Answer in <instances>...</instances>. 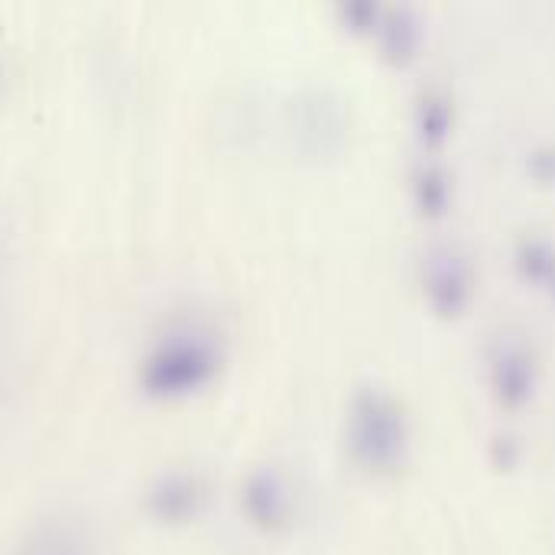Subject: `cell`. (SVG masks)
<instances>
[{
  "label": "cell",
  "mask_w": 555,
  "mask_h": 555,
  "mask_svg": "<svg viewBox=\"0 0 555 555\" xmlns=\"http://www.w3.org/2000/svg\"><path fill=\"white\" fill-rule=\"evenodd\" d=\"M221 348L211 335L179 328L153 341L140 361V390L153 400H182L205 390L221 371Z\"/></svg>",
  "instance_id": "obj_1"
},
{
  "label": "cell",
  "mask_w": 555,
  "mask_h": 555,
  "mask_svg": "<svg viewBox=\"0 0 555 555\" xmlns=\"http://www.w3.org/2000/svg\"><path fill=\"white\" fill-rule=\"evenodd\" d=\"M348 452L351 462L377 478L397 475L410 459V423L393 393L364 387L351 400L348 413Z\"/></svg>",
  "instance_id": "obj_2"
},
{
  "label": "cell",
  "mask_w": 555,
  "mask_h": 555,
  "mask_svg": "<svg viewBox=\"0 0 555 555\" xmlns=\"http://www.w3.org/2000/svg\"><path fill=\"white\" fill-rule=\"evenodd\" d=\"M423 293L426 302L436 315L442 319H459L472 306L475 296V270L468 257L452 247L439 244L423 257Z\"/></svg>",
  "instance_id": "obj_3"
},
{
  "label": "cell",
  "mask_w": 555,
  "mask_h": 555,
  "mask_svg": "<svg viewBox=\"0 0 555 555\" xmlns=\"http://www.w3.org/2000/svg\"><path fill=\"white\" fill-rule=\"evenodd\" d=\"M491 393L504 410H524L537 393V361L527 345L501 338L488 358Z\"/></svg>",
  "instance_id": "obj_4"
},
{
  "label": "cell",
  "mask_w": 555,
  "mask_h": 555,
  "mask_svg": "<svg viewBox=\"0 0 555 555\" xmlns=\"http://www.w3.org/2000/svg\"><path fill=\"white\" fill-rule=\"evenodd\" d=\"M241 507L247 514V520L267 533H276L289 524V511H293V494L283 481L280 472L273 468H257L247 475L244 491H241Z\"/></svg>",
  "instance_id": "obj_5"
},
{
  "label": "cell",
  "mask_w": 555,
  "mask_h": 555,
  "mask_svg": "<svg viewBox=\"0 0 555 555\" xmlns=\"http://www.w3.org/2000/svg\"><path fill=\"white\" fill-rule=\"evenodd\" d=\"M202 501H205V491H202L198 478L163 475L146 494V511L159 524H185L198 514Z\"/></svg>",
  "instance_id": "obj_6"
},
{
  "label": "cell",
  "mask_w": 555,
  "mask_h": 555,
  "mask_svg": "<svg viewBox=\"0 0 555 555\" xmlns=\"http://www.w3.org/2000/svg\"><path fill=\"white\" fill-rule=\"evenodd\" d=\"M16 555H91V546L78 524L52 517L26 533Z\"/></svg>",
  "instance_id": "obj_7"
},
{
  "label": "cell",
  "mask_w": 555,
  "mask_h": 555,
  "mask_svg": "<svg viewBox=\"0 0 555 555\" xmlns=\"http://www.w3.org/2000/svg\"><path fill=\"white\" fill-rule=\"evenodd\" d=\"M380 42H384V55L393 59L397 65H406L416 55L420 46V23L410 10H387L377 29Z\"/></svg>",
  "instance_id": "obj_8"
},
{
  "label": "cell",
  "mask_w": 555,
  "mask_h": 555,
  "mask_svg": "<svg viewBox=\"0 0 555 555\" xmlns=\"http://www.w3.org/2000/svg\"><path fill=\"white\" fill-rule=\"evenodd\" d=\"M517 270H520V276L533 289H540V293H546V296L555 299V247L550 241H540V237L520 241V247H517Z\"/></svg>",
  "instance_id": "obj_9"
},
{
  "label": "cell",
  "mask_w": 555,
  "mask_h": 555,
  "mask_svg": "<svg viewBox=\"0 0 555 555\" xmlns=\"http://www.w3.org/2000/svg\"><path fill=\"white\" fill-rule=\"evenodd\" d=\"M416 130L426 150H439L452 133V101L442 91H426L416 107Z\"/></svg>",
  "instance_id": "obj_10"
},
{
  "label": "cell",
  "mask_w": 555,
  "mask_h": 555,
  "mask_svg": "<svg viewBox=\"0 0 555 555\" xmlns=\"http://www.w3.org/2000/svg\"><path fill=\"white\" fill-rule=\"evenodd\" d=\"M413 192H416V205L426 218H442L449 211L452 185H449V172L442 166L423 163L413 176Z\"/></svg>",
  "instance_id": "obj_11"
}]
</instances>
